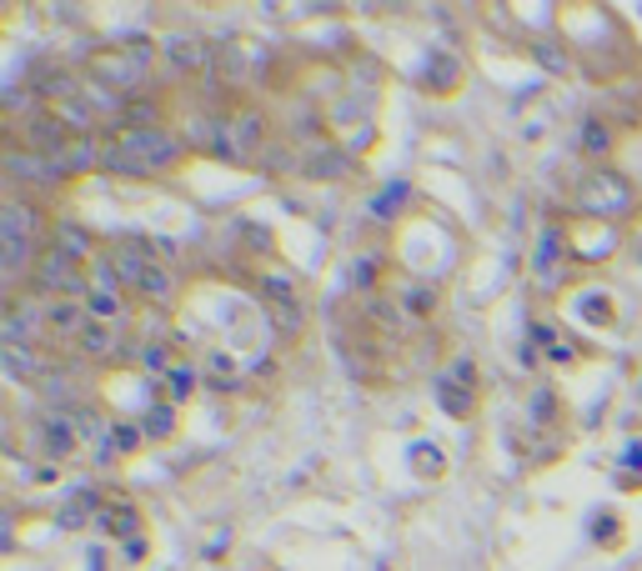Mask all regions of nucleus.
Returning a JSON list of instances; mask_svg holds the SVG:
<instances>
[{"label":"nucleus","instance_id":"6","mask_svg":"<svg viewBox=\"0 0 642 571\" xmlns=\"http://www.w3.org/2000/svg\"><path fill=\"white\" fill-rule=\"evenodd\" d=\"M46 336H50L46 306H36V301H10L6 321H0V341H6V346H40Z\"/></svg>","mask_w":642,"mask_h":571},{"label":"nucleus","instance_id":"17","mask_svg":"<svg viewBox=\"0 0 642 571\" xmlns=\"http://www.w3.org/2000/svg\"><path fill=\"white\" fill-rule=\"evenodd\" d=\"M130 291H136V296H146V301H166V296H171V266L150 260V266L140 270V280H136Z\"/></svg>","mask_w":642,"mask_h":571},{"label":"nucleus","instance_id":"9","mask_svg":"<svg viewBox=\"0 0 642 571\" xmlns=\"http://www.w3.org/2000/svg\"><path fill=\"white\" fill-rule=\"evenodd\" d=\"M437 401L447 416H471V361H457L437 376Z\"/></svg>","mask_w":642,"mask_h":571},{"label":"nucleus","instance_id":"21","mask_svg":"<svg viewBox=\"0 0 642 571\" xmlns=\"http://www.w3.org/2000/svg\"><path fill=\"white\" fill-rule=\"evenodd\" d=\"M140 436H146V431H136L130 421H116V426H106V456H110V451H136Z\"/></svg>","mask_w":642,"mask_h":571},{"label":"nucleus","instance_id":"7","mask_svg":"<svg viewBox=\"0 0 642 571\" xmlns=\"http://www.w3.org/2000/svg\"><path fill=\"white\" fill-rule=\"evenodd\" d=\"M160 56H166L171 66H181V70H211L216 50H211V40H201L196 30H176V36L160 40Z\"/></svg>","mask_w":642,"mask_h":571},{"label":"nucleus","instance_id":"24","mask_svg":"<svg viewBox=\"0 0 642 571\" xmlns=\"http://www.w3.org/2000/svg\"><path fill=\"white\" fill-rule=\"evenodd\" d=\"M532 336H537L542 346H547V356H552V361H572V346H567V341H562L552 326H537V331H532Z\"/></svg>","mask_w":642,"mask_h":571},{"label":"nucleus","instance_id":"1","mask_svg":"<svg viewBox=\"0 0 642 571\" xmlns=\"http://www.w3.org/2000/svg\"><path fill=\"white\" fill-rule=\"evenodd\" d=\"M181 160V140L171 130H120L106 150H100V166L120 170V176H160Z\"/></svg>","mask_w":642,"mask_h":571},{"label":"nucleus","instance_id":"25","mask_svg":"<svg viewBox=\"0 0 642 571\" xmlns=\"http://www.w3.org/2000/svg\"><path fill=\"white\" fill-rule=\"evenodd\" d=\"M146 366L160 371V376H171V371H176V366H171V346H166V341H150V346H146Z\"/></svg>","mask_w":642,"mask_h":571},{"label":"nucleus","instance_id":"10","mask_svg":"<svg viewBox=\"0 0 642 571\" xmlns=\"http://www.w3.org/2000/svg\"><path fill=\"white\" fill-rule=\"evenodd\" d=\"M261 140H266V120H261L256 110H241V116H231L226 140H221V146H226V156L236 160V156H251Z\"/></svg>","mask_w":642,"mask_h":571},{"label":"nucleus","instance_id":"2","mask_svg":"<svg viewBox=\"0 0 642 571\" xmlns=\"http://www.w3.org/2000/svg\"><path fill=\"white\" fill-rule=\"evenodd\" d=\"M100 426L90 411L80 406H60V411H46V416L36 421V441L46 456H70L76 446H86V441H96Z\"/></svg>","mask_w":642,"mask_h":571},{"label":"nucleus","instance_id":"22","mask_svg":"<svg viewBox=\"0 0 642 571\" xmlns=\"http://www.w3.org/2000/svg\"><path fill=\"white\" fill-rule=\"evenodd\" d=\"M56 116L66 120V130H86V126H90V110H86V100H80V96L60 100V110H56Z\"/></svg>","mask_w":642,"mask_h":571},{"label":"nucleus","instance_id":"8","mask_svg":"<svg viewBox=\"0 0 642 571\" xmlns=\"http://www.w3.org/2000/svg\"><path fill=\"white\" fill-rule=\"evenodd\" d=\"M261 291H266V306H271V316L281 321L286 331H301V301H296V280L291 276H281V270H271L266 280H261Z\"/></svg>","mask_w":642,"mask_h":571},{"label":"nucleus","instance_id":"18","mask_svg":"<svg viewBox=\"0 0 642 571\" xmlns=\"http://www.w3.org/2000/svg\"><path fill=\"white\" fill-rule=\"evenodd\" d=\"M0 356H6V366L16 371V376H36L46 371V356H40V346H0Z\"/></svg>","mask_w":642,"mask_h":571},{"label":"nucleus","instance_id":"23","mask_svg":"<svg viewBox=\"0 0 642 571\" xmlns=\"http://www.w3.org/2000/svg\"><path fill=\"white\" fill-rule=\"evenodd\" d=\"M166 386H171V406H176V401H186L191 391H196V371H191V366H176V371L166 376Z\"/></svg>","mask_w":642,"mask_h":571},{"label":"nucleus","instance_id":"5","mask_svg":"<svg viewBox=\"0 0 642 571\" xmlns=\"http://www.w3.org/2000/svg\"><path fill=\"white\" fill-rule=\"evenodd\" d=\"M156 56L150 46H120V50H100L96 60H90V76L106 80V86L126 90V86H140V76H146V60Z\"/></svg>","mask_w":642,"mask_h":571},{"label":"nucleus","instance_id":"15","mask_svg":"<svg viewBox=\"0 0 642 571\" xmlns=\"http://www.w3.org/2000/svg\"><path fill=\"white\" fill-rule=\"evenodd\" d=\"M100 531H110V536H126V541H136L140 536V521H136V511L126 506V501H110V506H100Z\"/></svg>","mask_w":642,"mask_h":571},{"label":"nucleus","instance_id":"16","mask_svg":"<svg viewBox=\"0 0 642 571\" xmlns=\"http://www.w3.org/2000/svg\"><path fill=\"white\" fill-rule=\"evenodd\" d=\"M116 346H120L116 321H90V326L80 331V351H86V356H110Z\"/></svg>","mask_w":642,"mask_h":571},{"label":"nucleus","instance_id":"26","mask_svg":"<svg viewBox=\"0 0 642 571\" xmlns=\"http://www.w3.org/2000/svg\"><path fill=\"white\" fill-rule=\"evenodd\" d=\"M582 140H587V150H592V156H602V150L612 146L607 126H597V120H587V130H582Z\"/></svg>","mask_w":642,"mask_h":571},{"label":"nucleus","instance_id":"12","mask_svg":"<svg viewBox=\"0 0 642 571\" xmlns=\"http://www.w3.org/2000/svg\"><path fill=\"white\" fill-rule=\"evenodd\" d=\"M46 326H50V336L80 341V331L90 326L86 301H50V306H46Z\"/></svg>","mask_w":642,"mask_h":571},{"label":"nucleus","instance_id":"27","mask_svg":"<svg viewBox=\"0 0 642 571\" xmlns=\"http://www.w3.org/2000/svg\"><path fill=\"white\" fill-rule=\"evenodd\" d=\"M60 250H70V256H86V230L60 226Z\"/></svg>","mask_w":642,"mask_h":571},{"label":"nucleus","instance_id":"28","mask_svg":"<svg viewBox=\"0 0 642 571\" xmlns=\"http://www.w3.org/2000/svg\"><path fill=\"white\" fill-rule=\"evenodd\" d=\"M532 56H537L547 70H567V56H562V50H552V46H532Z\"/></svg>","mask_w":642,"mask_h":571},{"label":"nucleus","instance_id":"29","mask_svg":"<svg viewBox=\"0 0 642 571\" xmlns=\"http://www.w3.org/2000/svg\"><path fill=\"white\" fill-rule=\"evenodd\" d=\"M622 461H628L632 471H642V446H628V456H622Z\"/></svg>","mask_w":642,"mask_h":571},{"label":"nucleus","instance_id":"4","mask_svg":"<svg viewBox=\"0 0 642 571\" xmlns=\"http://www.w3.org/2000/svg\"><path fill=\"white\" fill-rule=\"evenodd\" d=\"M577 206L587 210V216H602V220L628 216V210H632V186H628L622 176H612V170H602V176H587V180H582Z\"/></svg>","mask_w":642,"mask_h":571},{"label":"nucleus","instance_id":"3","mask_svg":"<svg viewBox=\"0 0 642 571\" xmlns=\"http://www.w3.org/2000/svg\"><path fill=\"white\" fill-rule=\"evenodd\" d=\"M36 286L50 291L56 301H76V296L86 301L90 270L80 266V256H70V250L50 246V250H40V260H36Z\"/></svg>","mask_w":642,"mask_h":571},{"label":"nucleus","instance_id":"19","mask_svg":"<svg viewBox=\"0 0 642 571\" xmlns=\"http://www.w3.org/2000/svg\"><path fill=\"white\" fill-rule=\"evenodd\" d=\"M411 471H417L421 481H437L441 471H447V456H441L431 441H417V446H411Z\"/></svg>","mask_w":642,"mask_h":571},{"label":"nucleus","instance_id":"20","mask_svg":"<svg viewBox=\"0 0 642 571\" xmlns=\"http://www.w3.org/2000/svg\"><path fill=\"white\" fill-rule=\"evenodd\" d=\"M140 431H146V436H171V431H176V406H146V416H140Z\"/></svg>","mask_w":642,"mask_h":571},{"label":"nucleus","instance_id":"13","mask_svg":"<svg viewBox=\"0 0 642 571\" xmlns=\"http://www.w3.org/2000/svg\"><path fill=\"white\" fill-rule=\"evenodd\" d=\"M100 150H106V146H96V140H86V136H70L66 146L50 156V166H56V176H76V170L100 166Z\"/></svg>","mask_w":642,"mask_h":571},{"label":"nucleus","instance_id":"14","mask_svg":"<svg viewBox=\"0 0 642 571\" xmlns=\"http://www.w3.org/2000/svg\"><path fill=\"white\" fill-rule=\"evenodd\" d=\"M96 516H100L96 491H76V496H66V501H60V511H56V521H60L66 531L86 526V521H96Z\"/></svg>","mask_w":642,"mask_h":571},{"label":"nucleus","instance_id":"30","mask_svg":"<svg viewBox=\"0 0 642 571\" xmlns=\"http://www.w3.org/2000/svg\"><path fill=\"white\" fill-rule=\"evenodd\" d=\"M638 391H642V386H638Z\"/></svg>","mask_w":642,"mask_h":571},{"label":"nucleus","instance_id":"11","mask_svg":"<svg viewBox=\"0 0 642 571\" xmlns=\"http://www.w3.org/2000/svg\"><path fill=\"white\" fill-rule=\"evenodd\" d=\"M40 236V216L30 206H20V200H6L0 206V246L6 240H26V246H36Z\"/></svg>","mask_w":642,"mask_h":571}]
</instances>
